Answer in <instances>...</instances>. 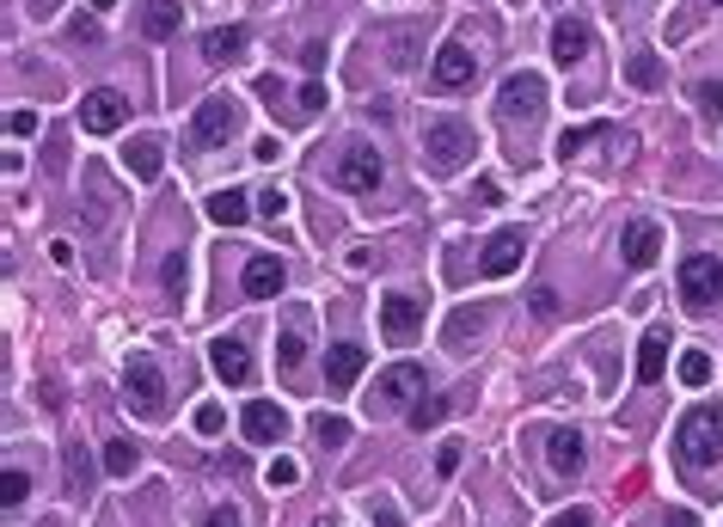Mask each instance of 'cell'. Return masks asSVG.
<instances>
[{"label":"cell","mask_w":723,"mask_h":527,"mask_svg":"<svg viewBox=\"0 0 723 527\" xmlns=\"http://www.w3.org/2000/svg\"><path fill=\"white\" fill-rule=\"evenodd\" d=\"M246 209H252V202H246V190H215V197L202 202V215L215 221V227H246V221H252Z\"/></svg>","instance_id":"cell-22"},{"label":"cell","mask_w":723,"mask_h":527,"mask_svg":"<svg viewBox=\"0 0 723 527\" xmlns=\"http://www.w3.org/2000/svg\"><path fill=\"white\" fill-rule=\"evenodd\" d=\"M313 442H319V448H343V442H350V423H343L338 411H319V418H313Z\"/></svg>","instance_id":"cell-28"},{"label":"cell","mask_w":723,"mask_h":527,"mask_svg":"<svg viewBox=\"0 0 723 527\" xmlns=\"http://www.w3.org/2000/svg\"><path fill=\"white\" fill-rule=\"evenodd\" d=\"M7 136H13V141L37 136V110L32 105H13V110H7Z\"/></svg>","instance_id":"cell-35"},{"label":"cell","mask_w":723,"mask_h":527,"mask_svg":"<svg viewBox=\"0 0 723 527\" xmlns=\"http://www.w3.org/2000/svg\"><path fill=\"white\" fill-rule=\"evenodd\" d=\"M202 527H246V522H240V510L228 503V510H209V522H202Z\"/></svg>","instance_id":"cell-43"},{"label":"cell","mask_w":723,"mask_h":527,"mask_svg":"<svg viewBox=\"0 0 723 527\" xmlns=\"http://www.w3.org/2000/svg\"><path fill=\"white\" fill-rule=\"evenodd\" d=\"M478 326H485V307H460V313H454V319H447V331H442V338L454 343V350H460V343L473 338Z\"/></svg>","instance_id":"cell-31"},{"label":"cell","mask_w":723,"mask_h":527,"mask_svg":"<svg viewBox=\"0 0 723 527\" xmlns=\"http://www.w3.org/2000/svg\"><path fill=\"white\" fill-rule=\"evenodd\" d=\"M381 331H386V343H411L417 331H423V307H417L411 295H386L381 301Z\"/></svg>","instance_id":"cell-11"},{"label":"cell","mask_w":723,"mask_h":527,"mask_svg":"<svg viewBox=\"0 0 723 527\" xmlns=\"http://www.w3.org/2000/svg\"><path fill=\"white\" fill-rule=\"evenodd\" d=\"M473 74H478V62H473V49H466V44H442V49H435V86H442V93L473 86Z\"/></svg>","instance_id":"cell-13"},{"label":"cell","mask_w":723,"mask_h":527,"mask_svg":"<svg viewBox=\"0 0 723 527\" xmlns=\"http://www.w3.org/2000/svg\"><path fill=\"white\" fill-rule=\"evenodd\" d=\"M393 62H399V68L411 62V32H399V37H393Z\"/></svg>","instance_id":"cell-46"},{"label":"cell","mask_w":723,"mask_h":527,"mask_svg":"<svg viewBox=\"0 0 723 527\" xmlns=\"http://www.w3.org/2000/svg\"><path fill=\"white\" fill-rule=\"evenodd\" d=\"M209 368H215L228 387H252V374H258V368H252V350L240 338H215V343H209Z\"/></svg>","instance_id":"cell-12"},{"label":"cell","mask_w":723,"mask_h":527,"mask_svg":"<svg viewBox=\"0 0 723 527\" xmlns=\"http://www.w3.org/2000/svg\"><path fill=\"white\" fill-rule=\"evenodd\" d=\"M552 527H595V510H564Z\"/></svg>","instance_id":"cell-42"},{"label":"cell","mask_w":723,"mask_h":527,"mask_svg":"<svg viewBox=\"0 0 723 527\" xmlns=\"http://www.w3.org/2000/svg\"><path fill=\"white\" fill-rule=\"evenodd\" d=\"M626 80H631V86H638V93H662V62H656V56H650V49H644V56H631Z\"/></svg>","instance_id":"cell-27"},{"label":"cell","mask_w":723,"mask_h":527,"mask_svg":"<svg viewBox=\"0 0 723 527\" xmlns=\"http://www.w3.org/2000/svg\"><path fill=\"white\" fill-rule=\"evenodd\" d=\"M460 460H466L460 442H442V448H435V472H442V479H454V472H460Z\"/></svg>","instance_id":"cell-37"},{"label":"cell","mask_w":723,"mask_h":527,"mask_svg":"<svg viewBox=\"0 0 723 527\" xmlns=\"http://www.w3.org/2000/svg\"><path fill=\"white\" fill-rule=\"evenodd\" d=\"M313 527H331V515H325V522H313Z\"/></svg>","instance_id":"cell-51"},{"label":"cell","mask_w":723,"mask_h":527,"mask_svg":"<svg viewBox=\"0 0 723 527\" xmlns=\"http://www.w3.org/2000/svg\"><path fill=\"white\" fill-rule=\"evenodd\" d=\"M595 136H607V124H583V129H564V136H558V160H564V166H570V160L583 154V148H588V141H595Z\"/></svg>","instance_id":"cell-30"},{"label":"cell","mask_w":723,"mask_h":527,"mask_svg":"<svg viewBox=\"0 0 723 527\" xmlns=\"http://www.w3.org/2000/svg\"><path fill=\"white\" fill-rule=\"evenodd\" d=\"M264 215H270V221H277V215H289V190H277V185L264 190Z\"/></svg>","instance_id":"cell-40"},{"label":"cell","mask_w":723,"mask_h":527,"mask_svg":"<svg viewBox=\"0 0 723 527\" xmlns=\"http://www.w3.org/2000/svg\"><path fill=\"white\" fill-rule=\"evenodd\" d=\"M325 80H307V86H301V110H325Z\"/></svg>","instance_id":"cell-39"},{"label":"cell","mask_w":723,"mask_h":527,"mask_svg":"<svg viewBox=\"0 0 723 527\" xmlns=\"http://www.w3.org/2000/svg\"><path fill=\"white\" fill-rule=\"evenodd\" d=\"M136 460H141L136 442H110V448H105V472H110V479H129V472H136Z\"/></svg>","instance_id":"cell-32"},{"label":"cell","mask_w":723,"mask_h":527,"mask_svg":"<svg viewBox=\"0 0 723 527\" xmlns=\"http://www.w3.org/2000/svg\"><path fill=\"white\" fill-rule=\"evenodd\" d=\"M49 7H56V0H32V13H49Z\"/></svg>","instance_id":"cell-50"},{"label":"cell","mask_w":723,"mask_h":527,"mask_svg":"<svg viewBox=\"0 0 723 527\" xmlns=\"http://www.w3.org/2000/svg\"><path fill=\"white\" fill-rule=\"evenodd\" d=\"M546 460H552L558 479H576V472H583V435H576V430H552V435H546Z\"/></svg>","instance_id":"cell-19"},{"label":"cell","mask_w":723,"mask_h":527,"mask_svg":"<svg viewBox=\"0 0 723 527\" xmlns=\"http://www.w3.org/2000/svg\"><path fill=\"white\" fill-rule=\"evenodd\" d=\"M264 484H270V491H294V484H301V466H294V460H270V466H264Z\"/></svg>","instance_id":"cell-34"},{"label":"cell","mask_w":723,"mask_h":527,"mask_svg":"<svg viewBox=\"0 0 723 527\" xmlns=\"http://www.w3.org/2000/svg\"><path fill=\"white\" fill-rule=\"evenodd\" d=\"M0 491H7V510H19V503H25V491H32V484H25V472H7V479H0Z\"/></svg>","instance_id":"cell-38"},{"label":"cell","mask_w":723,"mask_h":527,"mask_svg":"<svg viewBox=\"0 0 723 527\" xmlns=\"http://www.w3.org/2000/svg\"><path fill=\"white\" fill-rule=\"evenodd\" d=\"M68 37H74V44H93L98 25H93V19H74V25H68Z\"/></svg>","instance_id":"cell-45"},{"label":"cell","mask_w":723,"mask_h":527,"mask_svg":"<svg viewBox=\"0 0 723 527\" xmlns=\"http://www.w3.org/2000/svg\"><path fill=\"white\" fill-rule=\"evenodd\" d=\"M166 289L172 295H185V258H166Z\"/></svg>","instance_id":"cell-41"},{"label":"cell","mask_w":723,"mask_h":527,"mask_svg":"<svg viewBox=\"0 0 723 527\" xmlns=\"http://www.w3.org/2000/svg\"><path fill=\"white\" fill-rule=\"evenodd\" d=\"M534 313H539V319H552V313H558V295H552V289H534Z\"/></svg>","instance_id":"cell-44"},{"label":"cell","mask_w":723,"mask_h":527,"mask_svg":"<svg viewBox=\"0 0 723 527\" xmlns=\"http://www.w3.org/2000/svg\"><path fill=\"white\" fill-rule=\"evenodd\" d=\"M124 117H129V105H124V93H110V86L80 98V129H86V136H110Z\"/></svg>","instance_id":"cell-10"},{"label":"cell","mask_w":723,"mask_h":527,"mask_svg":"<svg viewBox=\"0 0 723 527\" xmlns=\"http://www.w3.org/2000/svg\"><path fill=\"white\" fill-rule=\"evenodd\" d=\"M680 301H687V307H718L723 301V264L711 258V251H692V258L680 264Z\"/></svg>","instance_id":"cell-5"},{"label":"cell","mask_w":723,"mask_h":527,"mask_svg":"<svg viewBox=\"0 0 723 527\" xmlns=\"http://www.w3.org/2000/svg\"><path fill=\"white\" fill-rule=\"evenodd\" d=\"M110 7H117V0H93V13H110Z\"/></svg>","instance_id":"cell-49"},{"label":"cell","mask_w":723,"mask_h":527,"mask_svg":"<svg viewBox=\"0 0 723 527\" xmlns=\"http://www.w3.org/2000/svg\"><path fill=\"white\" fill-rule=\"evenodd\" d=\"M124 166L136 172L141 185H154V178H160V166H166V154H160V141H154V136H136V141L124 148Z\"/></svg>","instance_id":"cell-21"},{"label":"cell","mask_w":723,"mask_h":527,"mask_svg":"<svg viewBox=\"0 0 723 527\" xmlns=\"http://www.w3.org/2000/svg\"><path fill=\"white\" fill-rule=\"evenodd\" d=\"M668 527H699V515H692V510H668Z\"/></svg>","instance_id":"cell-47"},{"label":"cell","mask_w":723,"mask_h":527,"mask_svg":"<svg viewBox=\"0 0 723 527\" xmlns=\"http://www.w3.org/2000/svg\"><path fill=\"white\" fill-rule=\"evenodd\" d=\"M423 399V362H393L386 374H374V399L369 411H399V405Z\"/></svg>","instance_id":"cell-4"},{"label":"cell","mask_w":723,"mask_h":527,"mask_svg":"<svg viewBox=\"0 0 723 527\" xmlns=\"http://www.w3.org/2000/svg\"><path fill=\"white\" fill-rule=\"evenodd\" d=\"M718 7H723V0H718Z\"/></svg>","instance_id":"cell-52"},{"label":"cell","mask_w":723,"mask_h":527,"mask_svg":"<svg viewBox=\"0 0 723 527\" xmlns=\"http://www.w3.org/2000/svg\"><path fill=\"white\" fill-rule=\"evenodd\" d=\"M619 258H626L631 270L656 264V258H662V227H656V221H631V227H626V246H619Z\"/></svg>","instance_id":"cell-18"},{"label":"cell","mask_w":723,"mask_h":527,"mask_svg":"<svg viewBox=\"0 0 723 527\" xmlns=\"http://www.w3.org/2000/svg\"><path fill=\"white\" fill-rule=\"evenodd\" d=\"M233 129H240V110H233V98H202L197 117H190V141H197V148H228Z\"/></svg>","instance_id":"cell-8"},{"label":"cell","mask_w":723,"mask_h":527,"mask_svg":"<svg viewBox=\"0 0 723 527\" xmlns=\"http://www.w3.org/2000/svg\"><path fill=\"white\" fill-rule=\"evenodd\" d=\"M277 362L282 368H301V362H307V326H301V319H294V326H282V338H277Z\"/></svg>","instance_id":"cell-24"},{"label":"cell","mask_w":723,"mask_h":527,"mask_svg":"<svg viewBox=\"0 0 723 527\" xmlns=\"http://www.w3.org/2000/svg\"><path fill=\"white\" fill-rule=\"evenodd\" d=\"M662 374H668V331L650 326L644 343H638V380H644V387H656Z\"/></svg>","instance_id":"cell-20"},{"label":"cell","mask_w":723,"mask_h":527,"mask_svg":"<svg viewBox=\"0 0 723 527\" xmlns=\"http://www.w3.org/2000/svg\"><path fill=\"white\" fill-rule=\"evenodd\" d=\"M362 343H331V350H325V387L331 393H350L355 380H362Z\"/></svg>","instance_id":"cell-15"},{"label":"cell","mask_w":723,"mask_h":527,"mask_svg":"<svg viewBox=\"0 0 723 527\" xmlns=\"http://www.w3.org/2000/svg\"><path fill=\"white\" fill-rule=\"evenodd\" d=\"M124 399H129V411L136 418H166V374L154 368L148 356H129L124 362Z\"/></svg>","instance_id":"cell-3"},{"label":"cell","mask_w":723,"mask_h":527,"mask_svg":"<svg viewBox=\"0 0 723 527\" xmlns=\"http://www.w3.org/2000/svg\"><path fill=\"white\" fill-rule=\"evenodd\" d=\"M522 251H527L522 227H497L491 246H485V258H478V270H485V277H509V270L522 264Z\"/></svg>","instance_id":"cell-14"},{"label":"cell","mask_w":723,"mask_h":527,"mask_svg":"<svg viewBox=\"0 0 723 527\" xmlns=\"http://www.w3.org/2000/svg\"><path fill=\"white\" fill-rule=\"evenodd\" d=\"M141 32L154 37V44H166V37L178 32V7H172V0H154V7H148V19H141Z\"/></svg>","instance_id":"cell-26"},{"label":"cell","mask_w":723,"mask_h":527,"mask_svg":"<svg viewBox=\"0 0 723 527\" xmlns=\"http://www.w3.org/2000/svg\"><path fill=\"white\" fill-rule=\"evenodd\" d=\"M405 418H411V430H442V423H447V399H442V393H423Z\"/></svg>","instance_id":"cell-25"},{"label":"cell","mask_w":723,"mask_h":527,"mask_svg":"<svg viewBox=\"0 0 723 527\" xmlns=\"http://www.w3.org/2000/svg\"><path fill=\"white\" fill-rule=\"evenodd\" d=\"M282 282H289V270H282V258H246V277H240V289H246L252 301H277Z\"/></svg>","instance_id":"cell-16"},{"label":"cell","mask_w":723,"mask_h":527,"mask_svg":"<svg viewBox=\"0 0 723 527\" xmlns=\"http://www.w3.org/2000/svg\"><path fill=\"white\" fill-rule=\"evenodd\" d=\"M240 435H246L252 448H270V442L289 435V411H282L277 399H252L246 411H240Z\"/></svg>","instance_id":"cell-9"},{"label":"cell","mask_w":723,"mask_h":527,"mask_svg":"<svg viewBox=\"0 0 723 527\" xmlns=\"http://www.w3.org/2000/svg\"><path fill=\"white\" fill-rule=\"evenodd\" d=\"M675 460H687V466H711V460H723V411H687L680 418V430H675Z\"/></svg>","instance_id":"cell-1"},{"label":"cell","mask_w":723,"mask_h":527,"mask_svg":"<svg viewBox=\"0 0 723 527\" xmlns=\"http://www.w3.org/2000/svg\"><path fill=\"white\" fill-rule=\"evenodd\" d=\"M675 374H680V387H692V393H699V387H711V356H705V350H687Z\"/></svg>","instance_id":"cell-29"},{"label":"cell","mask_w":723,"mask_h":527,"mask_svg":"<svg viewBox=\"0 0 723 527\" xmlns=\"http://www.w3.org/2000/svg\"><path fill=\"white\" fill-rule=\"evenodd\" d=\"M240 49H246V32L240 25H215V32L202 37V62H233Z\"/></svg>","instance_id":"cell-23"},{"label":"cell","mask_w":723,"mask_h":527,"mask_svg":"<svg viewBox=\"0 0 723 527\" xmlns=\"http://www.w3.org/2000/svg\"><path fill=\"white\" fill-rule=\"evenodd\" d=\"M381 172H386V160L355 141V148H343L338 166H331V185L350 190V197H369V190H381Z\"/></svg>","instance_id":"cell-6"},{"label":"cell","mask_w":723,"mask_h":527,"mask_svg":"<svg viewBox=\"0 0 723 527\" xmlns=\"http://www.w3.org/2000/svg\"><path fill=\"white\" fill-rule=\"evenodd\" d=\"M423 154H430V166H442V172L473 166V154H478L473 124H460V117H435V124L423 129Z\"/></svg>","instance_id":"cell-2"},{"label":"cell","mask_w":723,"mask_h":527,"mask_svg":"<svg viewBox=\"0 0 723 527\" xmlns=\"http://www.w3.org/2000/svg\"><path fill=\"white\" fill-rule=\"evenodd\" d=\"M588 44H595V37H588L583 19H558V25H552V62L558 68H576L588 56Z\"/></svg>","instance_id":"cell-17"},{"label":"cell","mask_w":723,"mask_h":527,"mask_svg":"<svg viewBox=\"0 0 723 527\" xmlns=\"http://www.w3.org/2000/svg\"><path fill=\"white\" fill-rule=\"evenodd\" d=\"M221 430H228V411H221L215 399H209V405H197V435H202V442H215Z\"/></svg>","instance_id":"cell-33"},{"label":"cell","mask_w":723,"mask_h":527,"mask_svg":"<svg viewBox=\"0 0 723 527\" xmlns=\"http://www.w3.org/2000/svg\"><path fill=\"white\" fill-rule=\"evenodd\" d=\"M539 110H546V80H539L534 68L509 74V80H503V93H497V117L522 124V117H539Z\"/></svg>","instance_id":"cell-7"},{"label":"cell","mask_w":723,"mask_h":527,"mask_svg":"<svg viewBox=\"0 0 723 527\" xmlns=\"http://www.w3.org/2000/svg\"><path fill=\"white\" fill-rule=\"evenodd\" d=\"M381 527H405V522H399V515H393V510H381Z\"/></svg>","instance_id":"cell-48"},{"label":"cell","mask_w":723,"mask_h":527,"mask_svg":"<svg viewBox=\"0 0 723 527\" xmlns=\"http://www.w3.org/2000/svg\"><path fill=\"white\" fill-rule=\"evenodd\" d=\"M692 105L705 110V117H718L723 110V80H699V86H692Z\"/></svg>","instance_id":"cell-36"}]
</instances>
